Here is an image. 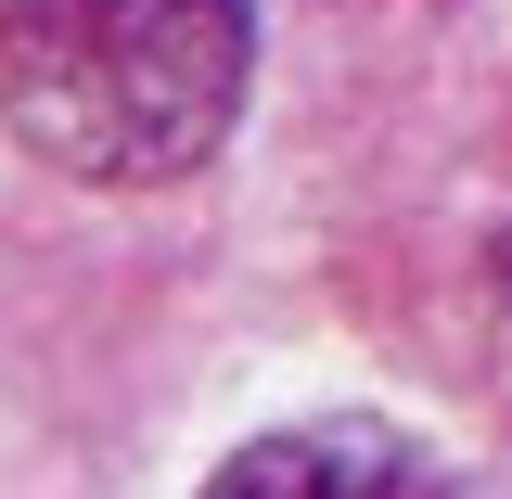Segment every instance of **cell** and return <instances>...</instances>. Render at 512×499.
Masks as SVG:
<instances>
[{"instance_id":"obj_1","label":"cell","mask_w":512,"mask_h":499,"mask_svg":"<svg viewBox=\"0 0 512 499\" xmlns=\"http://www.w3.org/2000/svg\"><path fill=\"white\" fill-rule=\"evenodd\" d=\"M244 77V0H0V116L64 180H192L244 116Z\"/></svg>"},{"instance_id":"obj_2","label":"cell","mask_w":512,"mask_h":499,"mask_svg":"<svg viewBox=\"0 0 512 499\" xmlns=\"http://www.w3.org/2000/svg\"><path fill=\"white\" fill-rule=\"evenodd\" d=\"M231 499H282V487H359V499H397V487H448V461L397 423H295V436H256L244 461H218Z\"/></svg>"},{"instance_id":"obj_3","label":"cell","mask_w":512,"mask_h":499,"mask_svg":"<svg viewBox=\"0 0 512 499\" xmlns=\"http://www.w3.org/2000/svg\"><path fill=\"white\" fill-rule=\"evenodd\" d=\"M500 333H512V244H500Z\"/></svg>"}]
</instances>
